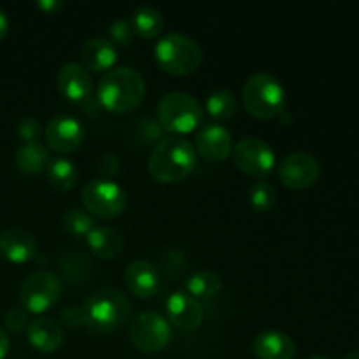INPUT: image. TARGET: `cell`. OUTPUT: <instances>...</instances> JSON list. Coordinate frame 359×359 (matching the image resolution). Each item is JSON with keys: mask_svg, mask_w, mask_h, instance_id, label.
Here are the masks:
<instances>
[{"mask_svg": "<svg viewBox=\"0 0 359 359\" xmlns=\"http://www.w3.org/2000/svg\"><path fill=\"white\" fill-rule=\"evenodd\" d=\"M146 81L142 74L130 65L109 70L97 86V98L107 111L128 112L142 102Z\"/></svg>", "mask_w": 359, "mask_h": 359, "instance_id": "6da1fadb", "label": "cell"}, {"mask_svg": "<svg viewBox=\"0 0 359 359\" xmlns=\"http://www.w3.org/2000/svg\"><path fill=\"white\" fill-rule=\"evenodd\" d=\"M196 154L191 144L179 135L160 139L151 153L149 174L160 182H179L191 174Z\"/></svg>", "mask_w": 359, "mask_h": 359, "instance_id": "7a4b0ae2", "label": "cell"}, {"mask_svg": "<svg viewBox=\"0 0 359 359\" xmlns=\"http://www.w3.org/2000/svg\"><path fill=\"white\" fill-rule=\"evenodd\" d=\"M84 326L91 332H114L130 316V302L121 291L104 287L91 294L83 305Z\"/></svg>", "mask_w": 359, "mask_h": 359, "instance_id": "3957f363", "label": "cell"}, {"mask_svg": "<svg viewBox=\"0 0 359 359\" xmlns=\"http://www.w3.org/2000/svg\"><path fill=\"white\" fill-rule=\"evenodd\" d=\"M244 105L255 118L272 119L283 114L286 91L280 81L269 72H256L245 81L242 91Z\"/></svg>", "mask_w": 359, "mask_h": 359, "instance_id": "277c9868", "label": "cell"}, {"mask_svg": "<svg viewBox=\"0 0 359 359\" xmlns=\"http://www.w3.org/2000/svg\"><path fill=\"white\" fill-rule=\"evenodd\" d=\"M158 65L174 76H188L202 63V48L193 37L179 32L165 34L154 48Z\"/></svg>", "mask_w": 359, "mask_h": 359, "instance_id": "5b68a950", "label": "cell"}, {"mask_svg": "<svg viewBox=\"0 0 359 359\" xmlns=\"http://www.w3.org/2000/svg\"><path fill=\"white\" fill-rule=\"evenodd\" d=\"M158 123L161 128L177 135L198 128L203 121V107L195 97L182 91H172L158 102Z\"/></svg>", "mask_w": 359, "mask_h": 359, "instance_id": "8992f818", "label": "cell"}, {"mask_svg": "<svg viewBox=\"0 0 359 359\" xmlns=\"http://www.w3.org/2000/svg\"><path fill=\"white\" fill-rule=\"evenodd\" d=\"M62 280L56 273L39 270L23 280L20 290L21 304L32 314H42L62 297Z\"/></svg>", "mask_w": 359, "mask_h": 359, "instance_id": "52a82bcc", "label": "cell"}, {"mask_svg": "<svg viewBox=\"0 0 359 359\" xmlns=\"http://www.w3.org/2000/svg\"><path fill=\"white\" fill-rule=\"evenodd\" d=\"M81 198L86 210L102 219L116 217L126 207L125 189L111 179H93L86 182Z\"/></svg>", "mask_w": 359, "mask_h": 359, "instance_id": "ba28073f", "label": "cell"}, {"mask_svg": "<svg viewBox=\"0 0 359 359\" xmlns=\"http://www.w3.org/2000/svg\"><path fill=\"white\" fill-rule=\"evenodd\" d=\"M235 165L251 177L263 179L276 167L273 149L259 137H242L231 151Z\"/></svg>", "mask_w": 359, "mask_h": 359, "instance_id": "9c48e42d", "label": "cell"}, {"mask_svg": "<svg viewBox=\"0 0 359 359\" xmlns=\"http://www.w3.org/2000/svg\"><path fill=\"white\" fill-rule=\"evenodd\" d=\"M130 339L142 353H160L172 339L170 323L154 311L140 312L130 326Z\"/></svg>", "mask_w": 359, "mask_h": 359, "instance_id": "30bf717a", "label": "cell"}, {"mask_svg": "<svg viewBox=\"0 0 359 359\" xmlns=\"http://www.w3.org/2000/svg\"><path fill=\"white\" fill-rule=\"evenodd\" d=\"M319 172H321L319 161L305 151L287 154L279 165L280 182L291 189L311 188L318 181Z\"/></svg>", "mask_w": 359, "mask_h": 359, "instance_id": "8fae6325", "label": "cell"}, {"mask_svg": "<svg viewBox=\"0 0 359 359\" xmlns=\"http://www.w3.org/2000/svg\"><path fill=\"white\" fill-rule=\"evenodd\" d=\"M46 144L56 153H72L83 144L84 128L76 118L58 114L51 118L46 126Z\"/></svg>", "mask_w": 359, "mask_h": 359, "instance_id": "7c38bea8", "label": "cell"}, {"mask_svg": "<svg viewBox=\"0 0 359 359\" xmlns=\"http://www.w3.org/2000/svg\"><path fill=\"white\" fill-rule=\"evenodd\" d=\"M195 146L205 160L223 161L233 151V139L224 126L209 123L198 130L195 137Z\"/></svg>", "mask_w": 359, "mask_h": 359, "instance_id": "4fadbf2b", "label": "cell"}, {"mask_svg": "<svg viewBox=\"0 0 359 359\" xmlns=\"http://www.w3.org/2000/svg\"><path fill=\"white\" fill-rule=\"evenodd\" d=\"M60 93L72 102H84L93 93V79L91 74L81 63L70 62L60 67L56 76Z\"/></svg>", "mask_w": 359, "mask_h": 359, "instance_id": "5bb4252c", "label": "cell"}, {"mask_svg": "<svg viewBox=\"0 0 359 359\" xmlns=\"http://www.w3.org/2000/svg\"><path fill=\"white\" fill-rule=\"evenodd\" d=\"M168 323L179 330H195L203 321V309L188 291H175L167 300Z\"/></svg>", "mask_w": 359, "mask_h": 359, "instance_id": "9a60e30c", "label": "cell"}, {"mask_svg": "<svg viewBox=\"0 0 359 359\" xmlns=\"http://www.w3.org/2000/svg\"><path fill=\"white\" fill-rule=\"evenodd\" d=\"M125 280L128 290L139 298H151L158 293L161 284L156 265L147 259H135L125 270Z\"/></svg>", "mask_w": 359, "mask_h": 359, "instance_id": "2e32d148", "label": "cell"}, {"mask_svg": "<svg viewBox=\"0 0 359 359\" xmlns=\"http://www.w3.org/2000/svg\"><path fill=\"white\" fill-rule=\"evenodd\" d=\"M0 255L13 263L30 262L37 255V242L23 228H7L0 233Z\"/></svg>", "mask_w": 359, "mask_h": 359, "instance_id": "e0dca14e", "label": "cell"}, {"mask_svg": "<svg viewBox=\"0 0 359 359\" xmlns=\"http://www.w3.org/2000/svg\"><path fill=\"white\" fill-rule=\"evenodd\" d=\"M252 353L258 359H293L294 342L287 333L266 330L256 335Z\"/></svg>", "mask_w": 359, "mask_h": 359, "instance_id": "ac0fdd59", "label": "cell"}, {"mask_svg": "<svg viewBox=\"0 0 359 359\" xmlns=\"http://www.w3.org/2000/svg\"><path fill=\"white\" fill-rule=\"evenodd\" d=\"M81 62H83L84 69L90 72H104V70H111L112 65L118 58V51H116L114 44L109 39L93 37L88 39L83 46H81Z\"/></svg>", "mask_w": 359, "mask_h": 359, "instance_id": "d6986e66", "label": "cell"}, {"mask_svg": "<svg viewBox=\"0 0 359 359\" xmlns=\"http://www.w3.org/2000/svg\"><path fill=\"white\" fill-rule=\"evenodd\" d=\"M28 342L41 353H55L63 344V328L49 318H37L27 326Z\"/></svg>", "mask_w": 359, "mask_h": 359, "instance_id": "ffe728a7", "label": "cell"}, {"mask_svg": "<svg viewBox=\"0 0 359 359\" xmlns=\"http://www.w3.org/2000/svg\"><path fill=\"white\" fill-rule=\"evenodd\" d=\"M91 252L102 259H112L123 251V237L111 226H95L86 235Z\"/></svg>", "mask_w": 359, "mask_h": 359, "instance_id": "44dd1931", "label": "cell"}, {"mask_svg": "<svg viewBox=\"0 0 359 359\" xmlns=\"http://www.w3.org/2000/svg\"><path fill=\"white\" fill-rule=\"evenodd\" d=\"M18 168L23 174L35 175L48 168L49 165V151L41 142H27L18 147L14 154Z\"/></svg>", "mask_w": 359, "mask_h": 359, "instance_id": "7402d4cb", "label": "cell"}, {"mask_svg": "<svg viewBox=\"0 0 359 359\" xmlns=\"http://www.w3.org/2000/svg\"><path fill=\"white\" fill-rule=\"evenodd\" d=\"M165 21L160 11L151 6H140L132 14V28L144 39H153L163 32Z\"/></svg>", "mask_w": 359, "mask_h": 359, "instance_id": "603a6c76", "label": "cell"}, {"mask_svg": "<svg viewBox=\"0 0 359 359\" xmlns=\"http://www.w3.org/2000/svg\"><path fill=\"white\" fill-rule=\"evenodd\" d=\"M46 170H48L49 184L58 189V191L72 189L77 184V179H79V170L67 158H55L53 161H49Z\"/></svg>", "mask_w": 359, "mask_h": 359, "instance_id": "cb8c5ba5", "label": "cell"}, {"mask_svg": "<svg viewBox=\"0 0 359 359\" xmlns=\"http://www.w3.org/2000/svg\"><path fill=\"white\" fill-rule=\"evenodd\" d=\"M186 287H188V293L196 300H209L219 293L223 283H221V277L212 270H200L189 277Z\"/></svg>", "mask_w": 359, "mask_h": 359, "instance_id": "d4e9b609", "label": "cell"}, {"mask_svg": "<svg viewBox=\"0 0 359 359\" xmlns=\"http://www.w3.org/2000/svg\"><path fill=\"white\" fill-rule=\"evenodd\" d=\"M207 112L216 119H230L237 114L238 102L231 91L216 90L207 97Z\"/></svg>", "mask_w": 359, "mask_h": 359, "instance_id": "484cf974", "label": "cell"}, {"mask_svg": "<svg viewBox=\"0 0 359 359\" xmlns=\"http://www.w3.org/2000/svg\"><path fill=\"white\" fill-rule=\"evenodd\" d=\"M249 203L258 212H266L277 203V191L270 182L258 181L249 188Z\"/></svg>", "mask_w": 359, "mask_h": 359, "instance_id": "4316f807", "label": "cell"}, {"mask_svg": "<svg viewBox=\"0 0 359 359\" xmlns=\"http://www.w3.org/2000/svg\"><path fill=\"white\" fill-rule=\"evenodd\" d=\"M62 224L69 233L81 237V235H88L91 230H93L95 219L88 212L74 207V209H69L65 214H63Z\"/></svg>", "mask_w": 359, "mask_h": 359, "instance_id": "83f0119b", "label": "cell"}, {"mask_svg": "<svg viewBox=\"0 0 359 359\" xmlns=\"http://www.w3.org/2000/svg\"><path fill=\"white\" fill-rule=\"evenodd\" d=\"M16 132H18V137L23 140V144L37 142V139L42 133V125L37 118H30V116H27V118L20 119V123L16 125Z\"/></svg>", "mask_w": 359, "mask_h": 359, "instance_id": "f1b7e54d", "label": "cell"}, {"mask_svg": "<svg viewBox=\"0 0 359 359\" xmlns=\"http://www.w3.org/2000/svg\"><path fill=\"white\" fill-rule=\"evenodd\" d=\"M132 35H133L132 23L123 20V18H118V20H114L111 25H109V37H111L112 44H121V46L128 44V42L132 41Z\"/></svg>", "mask_w": 359, "mask_h": 359, "instance_id": "f546056e", "label": "cell"}, {"mask_svg": "<svg viewBox=\"0 0 359 359\" xmlns=\"http://www.w3.org/2000/svg\"><path fill=\"white\" fill-rule=\"evenodd\" d=\"M62 270L70 279H84L90 270V262L83 255H70L65 263H62Z\"/></svg>", "mask_w": 359, "mask_h": 359, "instance_id": "4dcf8cb0", "label": "cell"}, {"mask_svg": "<svg viewBox=\"0 0 359 359\" xmlns=\"http://www.w3.org/2000/svg\"><path fill=\"white\" fill-rule=\"evenodd\" d=\"M28 314L30 312L21 305V307H11L4 316V323L11 332H21L25 326H28Z\"/></svg>", "mask_w": 359, "mask_h": 359, "instance_id": "1f68e13d", "label": "cell"}, {"mask_svg": "<svg viewBox=\"0 0 359 359\" xmlns=\"http://www.w3.org/2000/svg\"><path fill=\"white\" fill-rule=\"evenodd\" d=\"M60 319H62L63 325L69 326V328L84 326V311H83V307H76V305H72V307L63 309L62 314H60Z\"/></svg>", "mask_w": 359, "mask_h": 359, "instance_id": "d6a6232c", "label": "cell"}, {"mask_svg": "<svg viewBox=\"0 0 359 359\" xmlns=\"http://www.w3.org/2000/svg\"><path fill=\"white\" fill-rule=\"evenodd\" d=\"M119 167H121V160H119L114 153L104 154V156L98 160V170L105 175L118 174Z\"/></svg>", "mask_w": 359, "mask_h": 359, "instance_id": "836d02e7", "label": "cell"}, {"mask_svg": "<svg viewBox=\"0 0 359 359\" xmlns=\"http://www.w3.org/2000/svg\"><path fill=\"white\" fill-rule=\"evenodd\" d=\"M37 7L44 11V13H55L56 9L62 7V2L60 0H39Z\"/></svg>", "mask_w": 359, "mask_h": 359, "instance_id": "e575fe53", "label": "cell"}, {"mask_svg": "<svg viewBox=\"0 0 359 359\" xmlns=\"http://www.w3.org/2000/svg\"><path fill=\"white\" fill-rule=\"evenodd\" d=\"M7 351H9V339H7V333L0 328V359L7 356Z\"/></svg>", "mask_w": 359, "mask_h": 359, "instance_id": "d590c367", "label": "cell"}, {"mask_svg": "<svg viewBox=\"0 0 359 359\" xmlns=\"http://www.w3.org/2000/svg\"><path fill=\"white\" fill-rule=\"evenodd\" d=\"M7 30H9V20H7L6 13H4V11L0 9V39L6 37Z\"/></svg>", "mask_w": 359, "mask_h": 359, "instance_id": "8d00e7d4", "label": "cell"}, {"mask_svg": "<svg viewBox=\"0 0 359 359\" xmlns=\"http://www.w3.org/2000/svg\"><path fill=\"white\" fill-rule=\"evenodd\" d=\"M344 359H359V351H354V353H349Z\"/></svg>", "mask_w": 359, "mask_h": 359, "instance_id": "74e56055", "label": "cell"}, {"mask_svg": "<svg viewBox=\"0 0 359 359\" xmlns=\"http://www.w3.org/2000/svg\"><path fill=\"white\" fill-rule=\"evenodd\" d=\"M307 359H328V358H325V356H311V358H307Z\"/></svg>", "mask_w": 359, "mask_h": 359, "instance_id": "f35d334b", "label": "cell"}]
</instances>
